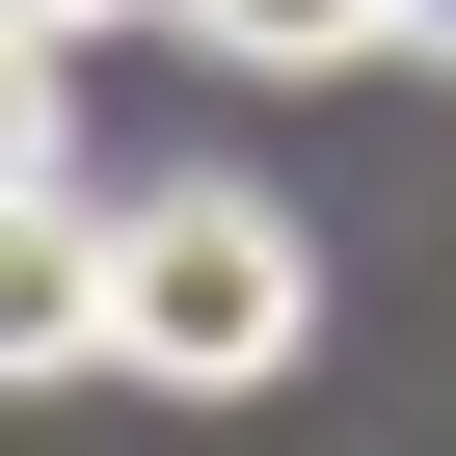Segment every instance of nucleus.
<instances>
[{
	"label": "nucleus",
	"mask_w": 456,
	"mask_h": 456,
	"mask_svg": "<svg viewBox=\"0 0 456 456\" xmlns=\"http://www.w3.org/2000/svg\"><path fill=\"white\" fill-rule=\"evenodd\" d=\"M322 349V242L269 188H134L108 215V376H161V403H269Z\"/></svg>",
	"instance_id": "f257e3e1"
},
{
	"label": "nucleus",
	"mask_w": 456,
	"mask_h": 456,
	"mask_svg": "<svg viewBox=\"0 0 456 456\" xmlns=\"http://www.w3.org/2000/svg\"><path fill=\"white\" fill-rule=\"evenodd\" d=\"M0 376H108V188L0 215Z\"/></svg>",
	"instance_id": "f03ea898"
},
{
	"label": "nucleus",
	"mask_w": 456,
	"mask_h": 456,
	"mask_svg": "<svg viewBox=\"0 0 456 456\" xmlns=\"http://www.w3.org/2000/svg\"><path fill=\"white\" fill-rule=\"evenodd\" d=\"M242 81H349V54H403V0H188Z\"/></svg>",
	"instance_id": "7ed1b4c3"
},
{
	"label": "nucleus",
	"mask_w": 456,
	"mask_h": 456,
	"mask_svg": "<svg viewBox=\"0 0 456 456\" xmlns=\"http://www.w3.org/2000/svg\"><path fill=\"white\" fill-rule=\"evenodd\" d=\"M28 188H81V54L0 28V215H28Z\"/></svg>",
	"instance_id": "20e7f679"
},
{
	"label": "nucleus",
	"mask_w": 456,
	"mask_h": 456,
	"mask_svg": "<svg viewBox=\"0 0 456 456\" xmlns=\"http://www.w3.org/2000/svg\"><path fill=\"white\" fill-rule=\"evenodd\" d=\"M0 28H28V54H108V28H134V0H0Z\"/></svg>",
	"instance_id": "39448f33"
},
{
	"label": "nucleus",
	"mask_w": 456,
	"mask_h": 456,
	"mask_svg": "<svg viewBox=\"0 0 456 456\" xmlns=\"http://www.w3.org/2000/svg\"><path fill=\"white\" fill-rule=\"evenodd\" d=\"M403 54H456V0H403Z\"/></svg>",
	"instance_id": "423d86ee"
}]
</instances>
